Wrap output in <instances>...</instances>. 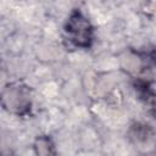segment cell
Returning a JSON list of instances; mask_svg holds the SVG:
<instances>
[{"instance_id":"cell-3","label":"cell","mask_w":156,"mask_h":156,"mask_svg":"<svg viewBox=\"0 0 156 156\" xmlns=\"http://www.w3.org/2000/svg\"><path fill=\"white\" fill-rule=\"evenodd\" d=\"M138 91H139L140 99L144 101L147 110L154 116H156V93H154L151 89H149V87L146 84L138 85Z\"/></svg>"},{"instance_id":"cell-1","label":"cell","mask_w":156,"mask_h":156,"mask_svg":"<svg viewBox=\"0 0 156 156\" xmlns=\"http://www.w3.org/2000/svg\"><path fill=\"white\" fill-rule=\"evenodd\" d=\"M65 32L68 37V39L79 48H89L93 41V26L90 21L78 10H74L66 24H65Z\"/></svg>"},{"instance_id":"cell-4","label":"cell","mask_w":156,"mask_h":156,"mask_svg":"<svg viewBox=\"0 0 156 156\" xmlns=\"http://www.w3.org/2000/svg\"><path fill=\"white\" fill-rule=\"evenodd\" d=\"M35 151L40 155H48V154H55L54 145L51 140L46 136H40L35 143Z\"/></svg>"},{"instance_id":"cell-2","label":"cell","mask_w":156,"mask_h":156,"mask_svg":"<svg viewBox=\"0 0 156 156\" xmlns=\"http://www.w3.org/2000/svg\"><path fill=\"white\" fill-rule=\"evenodd\" d=\"M2 104L4 106L15 113H23L28 110L30 105L29 91L27 87L21 84H9L2 91Z\"/></svg>"}]
</instances>
